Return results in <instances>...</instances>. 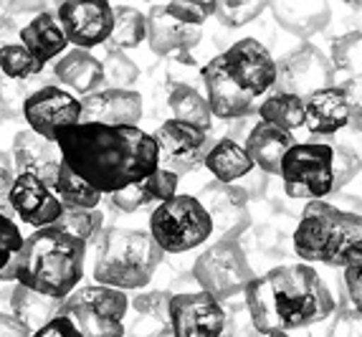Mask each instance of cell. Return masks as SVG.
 Listing matches in <instances>:
<instances>
[{
  "instance_id": "obj_1",
  "label": "cell",
  "mask_w": 362,
  "mask_h": 337,
  "mask_svg": "<svg viewBox=\"0 0 362 337\" xmlns=\"http://www.w3.org/2000/svg\"><path fill=\"white\" fill-rule=\"evenodd\" d=\"M56 144L64 163L102 195L145 181L160 168L155 135L139 130V125L78 122L61 130Z\"/></svg>"
},
{
  "instance_id": "obj_2",
  "label": "cell",
  "mask_w": 362,
  "mask_h": 337,
  "mask_svg": "<svg viewBox=\"0 0 362 337\" xmlns=\"http://www.w3.org/2000/svg\"><path fill=\"white\" fill-rule=\"evenodd\" d=\"M248 312L264 337L289 335L317 325L334 312V297L309 264H286L264 271L248 284Z\"/></svg>"
},
{
  "instance_id": "obj_3",
  "label": "cell",
  "mask_w": 362,
  "mask_h": 337,
  "mask_svg": "<svg viewBox=\"0 0 362 337\" xmlns=\"http://www.w3.org/2000/svg\"><path fill=\"white\" fill-rule=\"evenodd\" d=\"M86 249L89 244L69 234L61 226L36 229L23 239L21 251L3 269L0 279L23 284L41 295L66 299L84 277Z\"/></svg>"
},
{
  "instance_id": "obj_4",
  "label": "cell",
  "mask_w": 362,
  "mask_h": 337,
  "mask_svg": "<svg viewBox=\"0 0 362 337\" xmlns=\"http://www.w3.org/2000/svg\"><path fill=\"white\" fill-rule=\"evenodd\" d=\"M291 251L309 264L347 266L362 261V213L332 200H309L291 234Z\"/></svg>"
},
{
  "instance_id": "obj_5",
  "label": "cell",
  "mask_w": 362,
  "mask_h": 337,
  "mask_svg": "<svg viewBox=\"0 0 362 337\" xmlns=\"http://www.w3.org/2000/svg\"><path fill=\"white\" fill-rule=\"evenodd\" d=\"M165 251L157 246L150 231L139 229H102L94 241L91 274L94 282L132 292L150 284L157 266L163 264Z\"/></svg>"
},
{
  "instance_id": "obj_6",
  "label": "cell",
  "mask_w": 362,
  "mask_h": 337,
  "mask_svg": "<svg viewBox=\"0 0 362 337\" xmlns=\"http://www.w3.org/2000/svg\"><path fill=\"white\" fill-rule=\"evenodd\" d=\"M150 234L165 253H185L203 246L213 236V221L198 195L177 193L157 203L150 216Z\"/></svg>"
},
{
  "instance_id": "obj_7",
  "label": "cell",
  "mask_w": 362,
  "mask_h": 337,
  "mask_svg": "<svg viewBox=\"0 0 362 337\" xmlns=\"http://www.w3.org/2000/svg\"><path fill=\"white\" fill-rule=\"evenodd\" d=\"M127 309L129 299L122 289L97 282L74 289L61 304V314L84 337H124Z\"/></svg>"
},
{
  "instance_id": "obj_8",
  "label": "cell",
  "mask_w": 362,
  "mask_h": 337,
  "mask_svg": "<svg viewBox=\"0 0 362 337\" xmlns=\"http://www.w3.org/2000/svg\"><path fill=\"white\" fill-rule=\"evenodd\" d=\"M332 144L329 142H296L281 163V185L294 200H325L334 193Z\"/></svg>"
},
{
  "instance_id": "obj_9",
  "label": "cell",
  "mask_w": 362,
  "mask_h": 337,
  "mask_svg": "<svg viewBox=\"0 0 362 337\" xmlns=\"http://www.w3.org/2000/svg\"><path fill=\"white\" fill-rule=\"evenodd\" d=\"M254 277V269L238 241H216L193 264V279L198 287L218 302H228L243 295Z\"/></svg>"
},
{
  "instance_id": "obj_10",
  "label": "cell",
  "mask_w": 362,
  "mask_h": 337,
  "mask_svg": "<svg viewBox=\"0 0 362 337\" xmlns=\"http://www.w3.org/2000/svg\"><path fill=\"white\" fill-rule=\"evenodd\" d=\"M334 67L329 56L322 54L320 48L312 43L294 48L291 54H286L279 61L276 67V91H289L307 99V96L317 94L322 89L334 86Z\"/></svg>"
},
{
  "instance_id": "obj_11",
  "label": "cell",
  "mask_w": 362,
  "mask_h": 337,
  "mask_svg": "<svg viewBox=\"0 0 362 337\" xmlns=\"http://www.w3.org/2000/svg\"><path fill=\"white\" fill-rule=\"evenodd\" d=\"M155 142L160 150V168L185 175L206 163V155L216 139L211 137V132H203L198 127L170 117L157 127Z\"/></svg>"
},
{
  "instance_id": "obj_12",
  "label": "cell",
  "mask_w": 362,
  "mask_h": 337,
  "mask_svg": "<svg viewBox=\"0 0 362 337\" xmlns=\"http://www.w3.org/2000/svg\"><path fill=\"white\" fill-rule=\"evenodd\" d=\"M226 325V307L203 289L173 292L170 330L175 337H221Z\"/></svg>"
},
{
  "instance_id": "obj_13",
  "label": "cell",
  "mask_w": 362,
  "mask_h": 337,
  "mask_svg": "<svg viewBox=\"0 0 362 337\" xmlns=\"http://www.w3.org/2000/svg\"><path fill=\"white\" fill-rule=\"evenodd\" d=\"M198 200L211 216L216 241H238L251 226V198L238 183L211 181L198 193Z\"/></svg>"
},
{
  "instance_id": "obj_14",
  "label": "cell",
  "mask_w": 362,
  "mask_h": 337,
  "mask_svg": "<svg viewBox=\"0 0 362 337\" xmlns=\"http://www.w3.org/2000/svg\"><path fill=\"white\" fill-rule=\"evenodd\" d=\"M221 56H223L230 79L254 99H259L261 94L276 86L279 61L256 38H241V41L230 43Z\"/></svg>"
},
{
  "instance_id": "obj_15",
  "label": "cell",
  "mask_w": 362,
  "mask_h": 337,
  "mask_svg": "<svg viewBox=\"0 0 362 337\" xmlns=\"http://www.w3.org/2000/svg\"><path fill=\"white\" fill-rule=\"evenodd\" d=\"M56 18L76 48H94L107 43L115 25V8L109 0H66L56 8Z\"/></svg>"
},
{
  "instance_id": "obj_16",
  "label": "cell",
  "mask_w": 362,
  "mask_h": 337,
  "mask_svg": "<svg viewBox=\"0 0 362 337\" xmlns=\"http://www.w3.org/2000/svg\"><path fill=\"white\" fill-rule=\"evenodd\" d=\"M23 120L30 130L56 142L61 130L81 122V99L69 89L46 84L28 96L23 109Z\"/></svg>"
},
{
  "instance_id": "obj_17",
  "label": "cell",
  "mask_w": 362,
  "mask_h": 337,
  "mask_svg": "<svg viewBox=\"0 0 362 337\" xmlns=\"http://www.w3.org/2000/svg\"><path fill=\"white\" fill-rule=\"evenodd\" d=\"M203 41L200 25H190L177 21L168 6H152L147 13V43L155 56L177 59V64L193 67V51Z\"/></svg>"
},
{
  "instance_id": "obj_18",
  "label": "cell",
  "mask_w": 362,
  "mask_h": 337,
  "mask_svg": "<svg viewBox=\"0 0 362 337\" xmlns=\"http://www.w3.org/2000/svg\"><path fill=\"white\" fill-rule=\"evenodd\" d=\"M200 81L206 89V99L211 104L213 117L218 120H241V117H254L259 112V104L251 94L241 89L230 79L228 69L223 64V56L218 54L200 69Z\"/></svg>"
},
{
  "instance_id": "obj_19",
  "label": "cell",
  "mask_w": 362,
  "mask_h": 337,
  "mask_svg": "<svg viewBox=\"0 0 362 337\" xmlns=\"http://www.w3.org/2000/svg\"><path fill=\"white\" fill-rule=\"evenodd\" d=\"M11 208L21 221L33 229L54 226L64 213V203L54 188L30 173H18L13 178Z\"/></svg>"
},
{
  "instance_id": "obj_20",
  "label": "cell",
  "mask_w": 362,
  "mask_h": 337,
  "mask_svg": "<svg viewBox=\"0 0 362 337\" xmlns=\"http://www.w3.org/2000/svg\"><path fill=\"white\" fill-rule=\"evenodd\" d=\"M11 160L18 173L36 175V178L49 183L51 188H54L56 175H59L61 165H64V155H61L59 144L54 139L38 135L30 127L16 132L11 144Z\"/></svg>"
},
{
  "instance_id": "obj_21",
  "label": "cell",
  "mask_w": 362,
  "mask_h": 337,
  "mask_svg": "<svg viewBox=\"0 0 362 337\" xmlns=\"http://www.w3.org/2000/svg\"><path fill=\"white\" fill-rule=\"evenodd\" d=\"M142 120V96L134 89H104L81 96V122L99 125H139Z\"/></svg>"
},
{
  "instance_id": "obj_22",
  "label": "cell",
  "mask_w": 362,
  "mask_h": 337,
  "mask_svg": "<svg viewBox=\"0 0 362 337\" xmlns=\"http://www.w3.org/2000/svg\"><path fill=\"white\" fill-rule=\"evenodd\" d=\"M274 21L294 38H312L332 18L329 0H269Z\"/></svg>"
},
{
  "instance_id": "obj_23",
  "label": "cell",
  "mask_w": 362,
  "mask_h": 337,
  "mask_svg": "<svg viewBox=\"0 0 362 337\" xmlns=\"http://www.w3.org/2000/svg\"><path fill=\"white\" fill-rule=\"evenodd\" d=\"M59 84L66 86L71 94L89 96L104 89V67L97 56H91L86 48H71L61 59L54 61L51 69Z\"/></svg>"
},
{
  "instance_id": "obj_24",
  "label": "cell",
  "mask_w": 362,
  "mask_h": 337,
  "mask_svg": "<svg viewBox=\"0 0 362 337\" xmlns=\"http://www.w3.org/2000/svg\"><path fill=\"white\" fill-rule=\"evenodd\" d=\"M350 122H352V112L347 107V102H344V96L337 84L307 96L304 127H307V132L312 137H334Z\"/></svg>"
},
{
  "instance_id": "obj_25",
  "label": "cell",
  "mask_w": 362,
  "mask_h": 337,
  "mask_svg": "<svg viewBox=\"0 0 362 337\" xmlns=\"http://www.w3.org/2000/svg\"><path fill=\"white\" fill-rule=\"evenodd\" d=\"M246 150L256 168L264 170L266 175H279L281 173V163H284L286 152L296 144L294 132L281 130V127L266 125V122H256L251 127V132L246 137Z\"/></svg>"
},
{
  "instance_id": "obj_26",
  "label": "cell",
  "mask_w": 362,
  "mask_h": 337,
  "mask_svg": "<svg viewBox=\"0 0 362 337\" xmlns=\"http://www.w3.org/2000/svg\"><path fill=\"white\" fill-rule=\"evenodd\" d=\"M21 43L41 61L43 67H49L51 61L61 59L64 51L69 48V38H66V33H64V28H61L54 11L41 13L36 18H30L28 23L21 28Z\"/></svg>"
},
{
  "instance_id": "obj_27",
  "label": "cell",
  "mask_w": 362,
  "mask_h": 337,
  "mask_svg": "<svg viewBox=\"0 0 362 337\" xmlns=\"http://www.w3.org/2000/svg\"><path fill=\"white\" fill-rule=\"evenodd\" d=\"M203 165L213 175V181L221 183H241L246 175H251L256 170V163L248 155L246 144L230 137L216 139L213 147L208 150Z\"/></svg>"
},
{
  "instance_id": "obj_28",
  "label": "cell",
  "mask_w": 362,
  "mask_h": 337,
  "mask_svg": "<svg viewBox=\"0 0 362 337\" xmlns=\"http://www.w3.org/2000/svg\"><path fill=\"white\" fill-rule=\"evenodd\" d=\"M61 304H64V299H59V297L41 295V292L23 287V284H13L11 289V314L28 332L41 330L51 319L59 317Z\"/></svg>"
},
{
  "instance_id": "obj_29",
  "label": "cell",
  "mask_w": 362,
  "mask_h": 337,
  "mask_svg": "<svg viewBox=\"0 0 362 337\" xmlns=\"http://www.w3.org/2000/svg\"><path fill=\"white\" fill-rule=\"evenodd\" d=\"M168 109L173 120L193 125V127H198V130H203V132H211L213 130V112H211V104H208L206 94H200V91L187 84V81L170 84Z\"/></svg>"
},
{
  "instance_id": "obj_30",
  "label": "cell",
  "mask_w": 362,
  "mask_h": 337,
  "mask_svg": "<svg viewBox=\"0 0 362 337\" xmlns=\"http://www.w3.org/2000/svg\"><path fill=\"white\" fill-rule=\"evenodd\" d=\"M304 112H307V99L296 94H289V91H274L259 104V117L261 122L274 127H281V130H299L304 127Z\"/></svg>"
},
{
  "instance_id": "obj_31",
  "label": "cell",
  "mask_w": 362,
  "mask_h": 337,
  "mask_svg": "<svg viewBox=\"0 0 362 337\" xmlns=\"http://www.w3.org/2000/svg\"><path fill=\"white\" fill-rule=\"evenodd\" d=\"M46 84H56V81H41L38 79H11L6 74H0V122H21L23 120V109L28 96L38 91Z\"/></svg>"
},
{
  "instance_id": "obj_32",
  "label": "cell",
  "mask_w": 362,
  "mask_h": 337,
  "mask_svg": "<svg viewBox=\"0 0 362 337\" xmlns=\"http://www.w3.org/2000/svg\"><path fill=\"white\" fill-rule=\"evenodd\" d=\"M54 190L64 203V208H99V203H102V193L94 185H89L81 175L74 173L66 163L61 165L59 175H56Z\"/></svg>"
},
{
  "instance_id": "obj_33",
  "label": "cell",
  "mask_w": 362,
  "mask_h": 337,
  "mask_svg": "<svg viewBox=\"0 0 362 337\" xmlns=\"http://www.w3.org/2000/svg\"><path fill=\"white\" fill-rule=\"evenodd\" d=\"M142 41H147V16L132 6H117L107 46L124 51V48H137Z\"/></svg>"
},
{
  "instance_id": "obj_34",
  "label": "cell",
  "mask_w": 362,
  "mask_h": 337,
  "mask_svg": "<svg viewBox=\"0 0 362 337\" xmlns=\"http://www.w3.org/2000/svg\"><path fill=\"white\" fill-rule=\"evenodd\" d=\"M329 61H332L334 72L344 74V76L362 74V30H350V33L334 38L332 48H329Z\"/></svg>"
},
{
  "instance_id": "obj_35",
  "label": "cell",
  "mask_w": 362,
  "mask_h": 337,
  "mask_svg": "<svg viewBox=\"0 0 362 337\" xmlns=\"http://www.w3.org/2000/svg\"><path fill=\"white\" fill-rule=\"evenodd\" d=\"M56 226L78 236L86 244H94L104 229V213L97 211V208H64Z\"/></svg>"
},
{
  "instance_id": "obj_36",
  "label": "cell",
  "mask_w": 362,
  "mask_h": 337,
  "mask_svg": "<svg viewBox=\"0 0 362 337\" xmlns=\"http://www.w3.org/2000/svg\"><path fill=\"white\" fill-rule=\"evenodd\" d=\"M43 64L30 54L23 43H8L0 48V74L11 79H33L43 74Z\"/></svg>"
},
{
  "instance_id": "obj_37",
  "label": "cell",
  "mask_w": 362,
  "mask_h": 337,
  "mask_svg": "<svg viewBox=\"0 0 362 337\" xmlns=\"http://www.w3.org/2000/svg\"><path fill=\"white\" fill-rule=\"evenodd\" d=\"M104 67V86L112 89H129L137 84L139 69L132 59L119 48H107V56L102 59Z\"/></svg>"
},
{
  "instance_id": "obj_38",
  "label": "cell",
  "mask_w": 362,
  "mask_h": 337,
  "mask_svg": "<svg viewBox=\"0 0 362 337\" xmlns=\"http://www.w3.org/2000/svg\"><path fill=\"white\" fill-rule=\"evenodd\" d=\"M223 307H226V325L221 337H264L259 332V327H256L251 312H248L246 297L243 295L223 302Z\"/></svg>"
},
{
  "instance_id": "obj_39",
  "label": "cell",
  "mask_w": 362,
  "mask_h": 337,
  "mask_svg": "<svg viewBox=\"0 0 362 337\" xmlns=\"http://www.w3.org/2000/svg\"><path fill=\"white\" fill-rule=\"evenodd\" d=\"M264 11V0H216V18L226 28H241L259 18Z\"/></svg>"
},
{
  "instance_id": "obj_40",
  "label": "cell",
  "mask_w": 362,
  "mask_h": 337,
  "mask_svg": "<svg viewBox=\"0 0 362 337\" xmlns=\"http://www.w3.org/2000/svg\"><path fill=\"white\" fill-rule=\"evenodd\" d=\"M170 299H173V292H142L134 297L132 309L139 317L152 319L165 327L170 325Z\"/></svg>"
},
{
  "instance_id": "obj_41",
  "label": "cell",
  "mask_w": 362,
  "mask_h": 337,
  "mask_svg": "<svg viewBox=\"0 0 362 337\" xmlns=\"http://www.w3.org/2000/svg\"><path fill=\"white\" fill-rule=\"evenodd\" d=\"M109 203L119 213H137V211H142V208H147V205L155 203V198H152V193L147 190L145 181H139L127 188H122V190L112 193V195H109Z\"/></svg>"
},
{
  "instance_id": "obj_42",
  "label": "cell",
  "mask_w": 362,
  "mask_h": 337,
  "mask_svg": "<svg viewBox=\"0 0 362 337\" xmlns=\"http://www.w3.org/2000/svg\"><path fill=\"white\" fill-rule=\"evenodd\" d=\"M168 11L182 23L203 25L211 16H216V0H170Z\"/></svg>"
},
{
  "instance_id": "obj_43",
  "label": "cell",
  "mask_w": 362,
  "mask_h": 337,
  "mask_svg": "<svg viewBox=\"0 0 362 337\" xmlns=\"http://www.w3.org/2000/svg\"><path fill=\"white\" fill-rule=\"evenodd\" d=\"M21 246H23V236H21L16 218L6 216V213L0 211V274L11 264L13 256L21 251Z\"/></svg>"
},
{
  "instance_id": "obj_44",
  "label": "cell",
  "mask_w": 362,
  "mask_h": 337,
  "mask_svg": "<svg viewBox=\"0 0 362 337\" xmlns=\"http://www.w3.org/2000/svg\"><path fill=\"white\" fill-rule=\"evenodd\" d=\"M147 190L152 193L155 203H163V200H170L173 195H177V185H180V175L173 173V170L157 168L152 170L145 178Z\"/></svg>"
},
{
  "instance_id": "obj_45",
  "label": "cell",
  "mask_w": 362,
  "mask_h": 337,
  "mask_svg": "<svg viewBox=\"0 0 362 337\" xmlns=\"http://www.w3.org/2000/svg\"><path fill=\"white\" fill-rule=\"evenodd\" d=\"M0 11L11 13V16L28 23L30 18H36L41 13L56 11V6L54 0H0Z\"/></svg>"
},
{
  "instance_id": "obj_46",
  "label": "cell",
  "mask_w": 362,
  "mask_h": 337,
  "mask_svg": "<svg viewBox=\"0 0 362 337\" xmlns=\"http://www.w3.org/2000/svg\"><path fill=\"white\" fill-rule=\"evenodd\" d=\"M325 337H362V312L339 309Z\"/></svg>"
},
{
  "instance_id": "obj_47",
  "label": "cell",
  "mask_w": 362,
  "mask_h": 337,
  "mask_svg": "<svg viewBox=\"0 0 362 337\" xmlns=\"http://www.w3.org/2000/svg\"><path fill=\"white\" fill-rule=\"evenodd\" d=\"M329 144H337L344 152H350L362 165V120H352L350 125L339 130L334 137H329Z\"/></svg>"
},
{
  "instance_id": "obj_48",
  "label": "cell",
  "mask_w": 362,
  "mask_h": 337,
  "mask_svg": "<svg viewBox=\"0 0 362 337\" xmlns=\"http://www.w3.org/2000/svg\"><path fill=\"white\" fill-rule=\"evenodd\" d=\"M337 86H339V91H342L347 107H350L352 120H362V74H357V76H344Z\"/></svg>"
},
{
  "instance_id": "obj_49",
  "label": "cell",
  "mask_w": 362,
  "mask_h": 337,
  "mask_svg": "<svg viewBox=\"0 0 362 337\" xmlns=\"http://www.w3.org/2000/svg\"><path fill=\"white\" fill-rule=\"evenodd\" d=\"M342 282L347 289V297L352 302V309L362 312V261L360 264H352L342 271Z\"/></svg>"
},
{
  "instance_id": "obj_50",
  "label": "cell",
  "mask_w": 362,
  "mask_h": 337,
  "mask_svg": "<svg viewBox=\"0 0 362 337\" xmlns=\"http://www.w3.org/2000/svg\"><path fill=\"white\" fill-rule=\"evenodd\" d=\"M30 337H84V335L76 330V325H74L71 319L64 317V314H59V317L51 319L46 327L30 332Z\"/></svg>"
},
{
  "instance_id": "obj_51",
  "label": "cell",
  "mask_w": 362,
  "mask_h": 337,
  "mask_svg": "<svg viewBox=\"0 0 362 337\" xmlns=\"http://www.w3.org/2000/svg\"><path fill=\"white\" fill-rule=\"evenodd\" d=\"M25 25V21L16 18L11 13L0 11V48L8 46V43H18L21 41V28Z\"/></svg>"
},
{
  "instance_id": "obj_52",
  "label": "cell",
  "mask_w": 362,
  "mask_h": 337,
  "mask_svg": "<svg viewBox=\"0 0 362 337\" xmlns=\"http://www.w3.org/2000/svg\"><path fill=\"white\" fill-rule=\"evenodd\" d=\"M13 178H16V175H13L11 170H8V168H0V211L6 213V216L16 218V213H13V208H11Z\"/></svg>"
},
{
  "instance_id": "obj_53",
  "label": "cell",
  "mask_w": 362,
  "mask_h": 337,
  "mask_svg": "<svg viewBox=\"0 0 362 337\" xmlns=\"http://www.w3.org/2000/svg\"><path fill=\"white\" fill-rule=\"evenodd\" d=\"M0 337H30V332L11 312H3L0 314Z\"/></svg>"
},
{
  "instance_id": "obj_54",
  "label": "cell",
  "mask_w": 362,
  "mask_h": 337,
  "mask_svg": "<svg viewBox=\"0 0 362 337\" xmlns=\"http://www.w3.org/2000/svg\"><path fill=\"white\" fill-rule=\"evenodd\" d=\"M139 337H175V332L170 330V325H165V327H157V330H152V332H145V335H139Z\"/></svg>"
},
{
  "instance_id": "obj_55",
  "label": "cell",
  "mask_w": 362,
  "mask_h": 337,
  "mask_svg": "<svg viewBox=\"0 0 362 337\" xmlns=\"http://www.w3.org/2000/svg\"><path fill=\"white\" fill-rule=\"evenodd\" d=\"M276 337H289V335H276Z\"/></svg>"
},
{
  "instance_id": "obj_56",
  "label": "cell",
  "mask_w": 362,
  "mask_h": 337,
  "mask_svg": "<svg viewBox=\"0 0 362 337\" xmlns=\"http://www.w3.org/2000/svg\"><path fill=\"white\" fill-rule=\"evenodd\" d=\"M0 287H3V279H0Z\"/></svg>"
},
{
  "instance_id": "obj_57",
  "label": "cell",
  "mask_w": 362,
  "mask_h": 337,
  "mask_svg": "<svg viewBox=\"0 0 362 337\" xmlns=\"http://www.w3.org/2000/svg\"><path fill=\"white\" fill-rule=\"evenodd\" d=\"M360 8H362V0H360Z\"/></svg>"
}]
</instances>
